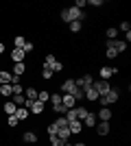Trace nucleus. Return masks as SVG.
Masks as SVG:
<instances>
[{
	"instance_id": "f257e3e1",
	"label": "nucleus",
	"mask_w": 131,
	"mask_h": 146,
	"mask_svg": "<svg viewBox=\"0 0 131 146\" xmlns=\"http://www.w3.org/2000/svg\"><path fill=\"white\" fill-rule=\"evenodd\" d=\"M59 18H61L66 24H70V22H83V20H85V11L76 9V7H66V9H61Z\"/></svg>"
},
{
	"instance_id": "c9c22d12",
	"label": "nucleus",
	"mask_w": 131,
	"mask_h": 146,
	"mask_svg": "<svg viewBox=\"0 0 131 146\" xmlns=\"http://www.w3.org/2000/svg\"><path fill=\"white\" fill-rule=\"evenodd\" d=\"M7 124L13 129V127H18L20 122H18V118H15V116H7Z\"/></svg>"
},
{
	"instance_id": "412c9836",
	"label": "nucleus",
	"mask_w": 131,
	"mask_h": 146,
	"mask_svg": "<svg viewBox=\"0 0 131 146\" xmlns=\"http://www.w3.org/2000/svg\"><path fill=\"white\" fill-rule=\"evenodd\" d=\"M24 98L26 100H37V90H35V87H26L24 90Z\"/></svg>"
},
{
	"instance_id": "1a4fd4ad",
	"label": "nucleus",
	"mask_w": 131,
	"mask_h": 146,
	"mask_svg": "<svg viewBox=\"0 0 131 146\" xmlns=\"http://www.w3.org/2000/svg\"><path fill=\"white\" fill-rule=\"evenodd\" d=\"M22 140H24L26 144H37L39 137H37V133H35V131H24V133H22Z\"/></svg>"
},
{
	"instance_id": "a878e982",
	"label": "nucleus",
	"mask_w": 131,
	"mask_h": 146,
	"mask_svg": "<svg viewBox=\"0 0 131 146\" xmlns=\"http://www.w3.org/2000/svg\"><path fill=\"white\" fill-rule=\"evenodd\" d=\"M55 61H57L55 55H46V57H44V68H48V70H50V68L55 66Z\"/></svg>"
},
{
	"instance_id": "20e7f679",
	"label": "nucleus",
	"mask_w": 131,
	"mask_h": 146,
	"mask_svg": "<svg viewBox=\"0 0 131 146\" xmlns=\"http://www.w3.org/2000/svg\"><path fill=\"white\" fill-rule=\"evenodd\" d=\"M74 83H76V87L85 90V87H90V85L94 83V76H92V74H83V76H79V79H76Z\"/></svg>"
},
{
	"instance_id": "4c0bfd02",
	"label": "nucleus",
	"mask_w": 131,
	"mask_h": 146,
	"mask_svg": "<svg viewBox=\"0 0 131 146\" xmlns=\"http://www.w3.org/2000/svg\"><path fill=\"white\" fill-rule=\"evenodd\" d=\"M50 70H53V74H55V72H61V70H63V63H61V61H55V66L50 68Z\"/></svg>"
},
{
	"instance_id": "a19ab883",
	"label": "nucleus",
	"mask_w": 131,
	"mask_h": 146,
	"mask_svg": "<svg viewBox=\"0 0 131 146\" xmlns=\"http://www.w3.org/2000/svg\"><path fill=\"white\" fill-rule=\"evenodd\" d=\"M87 5L90 7H103L105 2H103V0H87Z\"/></svg>"
},
{
	"instance_id": "4468645a",
	"label": "nucleus",
	"mask_w": 131,
	"mask_h": 146,
	"mask_svg": "<svg viewBox=\"0 0 131 146\" xmlns=\"http://www.w3.org/2000/svg\"><path fill=\"white\" fill-rule=\"evenodd\" d=\"M74 87H76L74 79H66V81L61 83V92H63V94H70V92L74 90Z\"/></svg>"
},
{
	"instance_id": "c03bdc74",
	"label": "nucleus",
	"mask_w": 131,
	"mask_h": 146,
	"mask_svg": "<svg viewBox=\"0 0 131 146\" xmlns=\"http://www.w3.org/2000/svg\"><path fill=\"white\" fill-rule=\"evenodd\" d=\"M2 52H7V48H5V44L0 42V55H2Z\"/></svg>"
},
{
	"instance_id": "5701e85b",
	"label": "nucleus",
	"mask_w": 131,
	"mask_h": 146,
	"mask_svg": "<svg viewBox=\"0 0 131 146\" xmlns=\"http://www.w3.org/2000/svg\"><path fill=\"white\" fill-rule=\"evenodd\" d=\"M74 113H76V120H85V116H87V113H90V111H87L85 109V107H74Z\"/></svg>"
},
{
	"instance_id": "f3484780",
	"label": "nucleus",
	"mask_w": 131,
	"mask_h": 146,
	"mask_svg": "<svg viewBox=\"0 0 131 146\" xmlns=\"http://www.w3.org/2000/svg\"><path fill=\"white\" fill-rule=\"evenodd\" d=\"M26 72V66L24 63H13V76H18V79H22V74Z\"/></svg>"
},
{
	"instance_id": "aec40b11",
	"label": "nucleus",
	"mask_w": 131,
	"mask_h": 146,
	"mask_svg": "<svg viewBox=\"0 0 131 146\" xmlns=\"http://www.w3.org/2000/svg\"><path fill=\"white\" fill-rule=\"evenodd\" d=\"M9 100H11L15 107H24V100H26V98H24V94H13Z\"/></svg>"
},
{
	"instance_id": "f704fd0d",
	"label": "nucleus",
	"mask_w": 131,
	"mask_h": 146,
	"mask_svg": "<svg viewBox=\"0 0 131 146\" xmlns=\"http://www.w3.org/2000/svg\"><path fill=\"white\" fill-rule=\"evenodd\" d=\"M50 146H66V142L59 140L57 135H53V137H50Z\"/></svg>"
},
{
	"instance_id": "72a5a7b5",
	"label": "nucleus",
	"mask_w": 131,
	"mask_h": 146,
	"mask_svg": "<svg viewBox=\"0 0 131 146\" xmlns=\"http://www.w3.org/2000/svg\"><path fill=\"white\" fill-rule=\"evenodd\" d=\"M42 79H44V81H50V79H53V70H48V68H42Z\"/></svg>"
},
{
	"instance_id": "37998d69",
	"label": "nucleus",
	"mask_w": 131,
	"mask_h": 146,
	"mask_svg": "<svg viewBox=\"0 0 131 146\" xmlns=\"http://www.w3.org/2000/svg\"><path fill=\"white\" fill-rule=\"evenodd\" d=\"M120 31L129 33V31H131V24H129V22H120Z\"/></svg>"
},
{
	"instance_id": "7c9ffc66",
	"label": "nucleus",
	"mask_w": 131,
	"mask_h": 146,
	"mask_svg": "<svg viewBox=\"0 0 131 146\" xmlns=\"http://www.w3.org/2000/svg\"><path fill=\"white\" fill-rule=\"evenodd\" d=\"M105 57H107V59H116V57H118L116 48H112V46H107V48H105Z\"/></svg>"
},
{
	"instance_id": "423d86ee",
	"label": "nucleus",
	"mask_w": 131,
	"mask_h": 146,
	"mask_svg": "<svg viewBox=\"0 0 131 146\" xmlns=\"http://www.w3.org/2000/svg\"><path fill=\"white\" fill-rule=\"evenodd\" d=\"M68 129H70V135H81L83 133V122L81 120L68 122Z\"/></svg>"
},
{
	"instance_id": "b1692460",
	"label": "nucleus",
	"mask_w": 131,
	"mask_h": 146,
	"mask_svg": "<svg viewBox=\"0 0 131 146\" xmlns=\"http://www.w3.org/2000/svg\"><path fill=\"white\" fill-rule=\"evenodd\" d=\"M105 37H107V42H109V39H118V29L109 26V29L105 31Z\"/></svg>"
},
{
	"instance_id": "473e14b6",
	"label": "nucleus",
	"mask_w": 131,
	"mask_h": 146,
	"mask_svg": "<svg viewBox=\"0 0 131 146\" xmlns=\"http://www.w3.org/2000/svg\"><path fill=\"white\" fill-rule=\"evenodd\" d=\"M50 103H53V107L61 105V94H50Z\"/></svg>"
},
{
	"instance_id": "39448f33",
	"label": "nucleus",
	"mask_w": 131,
	"mask_h": 146,
	"mask_svg": "<svg viewBox=\"0 0 131 146\" xmlns=\"http://www.w3.org/2000/svg\"><path fill=\"white\" fill-rule=\"evenodd\" d=\"M9 57H11V61H13V63H24V50H22V48H13L11 50V52H9Z\"/></svg>"
},
{
	"instance_id": "a211bd4d",
	"label": "nucleus",
	"mask_w": 131,
	"mask_h": 146,
	"mask_svg": "<svg viewBox=\"0 0 131 146\" xmlns=\"http://www.w3.org/2000/svg\"><path fill=\"white\" fill-rule=\"evenodd\" d=\"M15 109H18V107H15L11 100H5V105H2V111H5V116H13V113H15Z\"/></svg>"
},
{
	"instance_id": "393cba45",
	"label": "nucleus",
	"mask_w": 131,
	"mask_h": 146,
	"mask_svg": "<svg viewBox=\"0 0 131 146\" xmlns=\"http://www.w3.org/2000/svg\"><path fill=\"white\" fill-rule=\"evenodd\" d=\"M70 96L74 98V100H83V98H85V94H83V90H81V87H74V90L70 92Z\"/></svg>"
},
{
	"instance_id": "f8f14e48",
	"label": "nucleus",
	"mask_w": 131,
	"mask_h": 146,
	"mask_svg": "<svg viewBox=\"0 0 131 146\" xmlns=\"http://www.w3.org/2000/svg\"><path fill=\"white\" fill-rule=\"evenodd\" d=\"M74 103L76 100L70 96V94H61V105L66 107V109H74Z\"/></svg>"
},
{
	"instance_id": "6ab92c4d",
	"label": "nucleus",
	"mask_w": 131,
	"mask_h": 146,
	"mask_svg": "<svg viewBox=\"0 0 131 146\" xmlns=\"http://www.w3.org/2000/svg\"><path fill=\"white\" fill-rule=\"evenodd\" d=\"M13 74L9 70H0V85H7V83H11Z\"/></svg>"
},
{
	"instance_id": "c85d7f7f",
	"label": "nucleus",
	"mask_w": 131,
	"mask_h": 146,
	"mask_svg": "<svg viewBox=\"0 0 131 146\" xmlns=\"http://www.w3.org/2000/svg\"><path fill=\"white\" fill-rule=\"evenodd\" d=\"M55 124H57V129H68V120H66L63 116H57Z\"/></svg>"
},
{
	"instance_id": "ddd939ff",
	"label": "nucleus",
	"mask_w": 131,
	"mask_h": 146,
	"mask_svg": "<svg viewBox=\"0 0 131 146\" xmlns=\"http://www.w3.org/2000/svg\"><path fill=\"white\" fill-rule=\"evenodd\" d=\"M44 109H46V107H44V103H39V100H33V105H31V113H35V116H42L44 113Z\"/></svg>"
},
{
	"instance_id": "58836bf2",
	"label": "nucleus",
	"mask_w": 131,
	"mask_h": 146,
	"mask_svg": "<svg viewBox=\"0 0 131 146\" xmlns=\"http://www.w3.org/2000/svg\"><path fill=\"white\" fill-rule=\"evenodd\" d=\"M66 111H68V109H66L63 105H57V107H55V113H57V116H66Z\"/></svg>"
},
{
	"instance_id": "ea45409f",
	"label": "nucleus",
	"mask_w": 131,
	"mask_h": 146,
	"mask_svg": "<svg viewBox=\"0 0 131 146\" xmlns=\"http://www.w3.org/2000/svg\"><path fill=\"white\" fill-rule=\"evenodd\" d=\"M22 50H24V55H29V52H33V50H35V46H33L31 42H26V44H24V48H22Z\"/></svg>"
},
{
	"instance_id": "0eeeda50",
	"label": "nucleus",
	"mask_w": 131,
	"mask_h": 146,
	"mask_svg": "<svg viewBox=\"0 0 131 146\" xmlns=\"http://www.w3.org/2000/svg\"><path fill=\"white\" fill-rule=\"evenodd\" d=\"M96 120H100V122H109V120H112V111H109V107H100L98 113H96Z\"/></svg>"
},
{
	"instance_id": "dca6fc26",
	"label": "nucleus",
	"mask_w": 131,
	"mask_h": 146,
	"mask_svg": "<svg viewBox=\"0 0 131 146\" xmlns=\"http://www.w3.org/2000/svg\"><path fill=\"white\" fill-rule=\"evenodd\" d=\"M29 113H31V111H29V109H24V107H18V109H15V113H13V116L18 118V122H24L26 118H29Z\"/></svg>"
},
{
	"instance_id": "9d476101",
	"label": "nucleus",
	"mask_w": 131,
	"mask_h": 146,
	"mask_svg": "<svg viewBox=\"0 0 131 146\" xmlns=\"http://www.w3.org/2000/svg\"><path fill=\"white\" fill-rule=\"evenodd\" d=\"M83 94H85V98L90 100V103H96V100H98V92L94 90L92 85H90V87H85V90H83Z\"/></svg>"
},
{
	"instance_id": "f03ea898",
	"label": "nucleus",
	"mask_w": 131,
	"mask_h": 146,
	"mask_svg": "<svg viewBox=\"0 0 131 146\" xmlns=\"http://www.w3.org/2000/svg\"><path fill=\"white\" fill-rule=\"evenodd\" d=\"M92 87H94L96 92H98V96H105L107 92H109V81L98 79V81H94V83H92Z\"/></svg>"
},
{
	"instance_id": "cd10ccee",
	"label": "nucleus",
	"mask_w": 131,
	"mask_h": 146,
	"mask_svg": "<svg viewBox=\"0 0 131 146\" xmlns=\"http://www.w3.org/2000/svg\"><path fill=\"white\" fill-rule=\"evenodd\" d=\"M37 100H39V103H46V100H50V92H46V90L37 92Z\"/></svg>"
},
{
	"instance_id": "7ed1b4c3",
	"label": "nucleus",
	"mask_w": 131,
	"mask_h": 146,
	"mask_svg": "<svg viewBox=\"0 0 131 146\" xmlns=\"http://www.w3.org/2000/svg\"><path fill=\"white\" fill-rule=\"evenodd\" d=\"M120 72V68H107V66H103L98 70V76L103 81H109V76H114V74H118Z\"/></svg>"
},
{
	"instance_id": "6e6552de",
	"label": "nucleus",
	"mask_w": 131,
	"mask_h": 146,
	"mask_svg": "<svg viewBox=\"0 0 131 146\" xmlns=\"http://www.w3.org/2000/svg\"><path fill=\"white\" fill-rule=\"evenodd\" d=\"M96 113H94V111H90V113H87L85 116V120H83V129H94L96 127Z\"/></svg>"
},
{
	"instance_id": "4be33fe9",
	"label": "nucleus",
	"mask_w": 131,
	"mask_h": 146,
	"mask_svg": "<svg viewBox=\"0 0 131 146\" xmlns=\"http://www.w3.org/2000/svg\"><path fill=\"white\" fill-rule=\"evenodd\" d=\"M0 94L5 98H11L13 96V90H11V83H7V85H0Z\"/></svg>"
},
{
	"instance_id": "bb28decb",
	"label": "nucleus",
	"mask_w": 131,
	"mask_h": 146,
	"mask_svg": "<svg viewBox=\"0 0 131 146\" xmlns=\"http://www.w3.org/2000/svg\"><path fill=\"white\" fill-rule=\"evenodd\" d=\"M57 137L63 140V142H68L70 140V129H59V131H57Z\"/></svg>"
},
{
	"instance_id": "79ce46f5",
	"label": "nucleus",
	"mask_w": 131,
	"mask_h": 146,
	"mask_svg": "<svg viewBox=\"0 0 131 146\" xmlns=\"http://www.w3.org/2000/svg\"><path fill=\"white\" fill-rule=\"evenodd\" d=\"M74 7L83 11V7H87V0H76V2H74Z\"/></svg>"
},
{
	"instance_id": "2eb2a0df",
	"label": "nucleus",
	"mask_w": 131,
	"mask_h": 146,
	"mask_svg": "<svg viewBox=\"0 0 131 146\" xmlns=\"http://www.w3.org/2000/svg\"><path fill=\"white\" fill-rule=\"evenodd\" d=\"M96 133L98 135H109V122H96Z\"/></svg>"
},
{
	"instance_id": "9b49d317",
	"label": "nucleus",
	"mask_w": 131,
	"mask_h": 146,
	"mask_svg": "<svg viewBox=\"0 0 131 146\" xmlns=\"http://www.w3.org/2000/svg\"><path fill=\"white\" fill-rule=\"evenodd\" d=\"M105 98H107V103H109V105H114V103L120 98V92L116 90V87H109V92L105 94Z\"/></svg>"
},
{
	"instance_id": "2f4dec72",
	"label": "nucleus",
	"mask_w": 131,
	"mask_h": 146,
	"mask_svg": "<svg viewBox=\"0 0 131 146\" xmlns=\"http://www.w3.org/2000/svg\"><path fill=\"white\" fill-rule=\"evenodd\" d=\"M68 29H70V33H79V31L83 29V24H81V22H70Z\"/></svg>"
},
{
	"instance_id": "c756f323",
	"label": "nucleus",
	"mask_w": 131,
	"mask_h": 146,
	"mask_svg": "<svg viewBox=\"0 0 131 146\" xmlns=\"http://www.w3.org/2000/svg\"><path fill=\"white\" fill-rule=\"evenodd\" d=\"M24 44H26V39H24L22 35L13 37V46H15V48H24Z\"/></svg>"
},
{
	"instance_id": "e433bc0d",
	"label": "nucleus",
	"mask_w": 131,
	"mask_h": 146,
	"mask_svg": "<svg viewBox=\"0 0 131 146\" xmlns=\"http://www.w3.org/2000/svg\"><path fill=\"white\" fill-rule=\"evenodd\" d=\"M57 131H59V129H57V124H55V122H50V124H48V135L53 137V135H57Z\"/></svg>"
}]
</instances>
